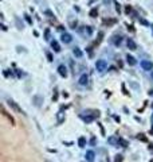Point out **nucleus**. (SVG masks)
Listing matches in <instances>:
<instances>
[{
	"instance_id": "nucleus-16",
	"label": "nucleus",
	"mask_w": 153,
	"mask_h": 162,
	"mask_svg": "<svg viewBox=\"0 0 153 162\" xmlns=\"http://www.w3.org/2000/svg\"><path fill=\"white\" fill-rule=\"evenodd\" d=\"M120 143L122 145V147H126V146H128V142L124 141V139H121V138H120Z\"/></svg>"
},
{
	"instance_id": "nucleus-14",
	"label": "nucleus",
	"mask_w": 153,
	"mask_h": 162,
	"mask_svg": "<svg viewBox=\"0 0 153 162\" xmlns=\"http://www.w3.org/2000/svg\"><path fill=\"white\" fill-rule=\"evenodd\" d=\"M108 142L110 143V145H118V143H120V139H115L114 136H111V138L108 139Z\"/></svg>"
},
{
	"instance_id": "nucleus-18",
	"label": "nucleus",
	"mask_w": 153,
	"mask_h": 162,
	"mask_svg": "<svg viewBox=\"0 0 153 162\" xmlns=\"http://www.w3.org/2000/svg\"><path fill=\"white\" fill-rule=\"evenodd\" d=\"M137 138H138V139H141V141H142V142H146V138H145V136H144V135H142V134H140V135H138V136H137Z\"/></svg>"
},
{
	"instance_id": "nucleus-21",
	"label": "nucleus",
	"mask_w": 153,
	"mask_h": 162,
	"mask_svg": "<svg viewBox=\"0 0 153 162\" xmlns=\"http://www.w3.org/2000/svg\"><path fill=\"white\" fill-rule=\"evenodd\" d=\"M90 142H91V145H95V142H97V139L94 138V136H93V138H91V141H90Z\"/></svg>"
},
{
	"instance_id": "nucleus-9",
	"label": "nucleus",
	"mask_w": 153,
	"mask_h": 162,
	"mask_svg": "<svg viewBox=\"0 0 153 162\" xmlns=\"http://www.w3.org/2000/svg\"><path fill=\"white\" fill-rule=\"evenodd\" d=\"M87 83H89V77H87V74H82L79 79V84L81 85H87Z\"/></svg>"
},
{
	"instance_id": "nucleus-23",
	"label": "nucleus",
	"mask_w": 153,
	"mask_h": 162,
	"mask_svg": "<svg viewBox=\"0 0 153 162\" xmlns=\"http://www.w3.org/2000/svg\"><path fill=\"white\" fill-rule=\"evenodd\" d=\"M125 11H126V12H128V14H129V12H130V11H132V8H130V7H129V5H128V7H126V8H125Z\"/></svg>"
},
{
	"instance_id": "nucleus-27",
	"label": "nucleus",
	"mask_w": 153,
	"mask_h": 162,
	"mask_svg": "<svg viewBox=\"0 0 153 162\" xmlns=\"http://www.w3.org/2000/svg\"><path fill=\"white\" fill-rule=\"evenodd\" d=\"M152 120H153V116H152Z\"/></svg>"
},
{
	"instance_id": "nucleus-7",
	"label": "nucleus",
	"mask_w": 153,
	"mask_h": 162,
	"mask_svg": "<svg viewBox=\"0 0 153 162\" xmlns=\"http://www.w3.org/2000/svg\"><path fill=\"white\" fill-rule=\"evenodd\" d=\"M71 35L70 34H67V33H63L62 34V42H65V43H70L71 42Z\"/></svg>"
},
{
	"instance_id": "nucleus-19",
	"label": "nucleus",
	"mask_w": 153,
	"mask_h": 162,
	"mask_svg": "<svg viewBox=\"0 0 153 162\" xmlns=\"http://www.w3.org/2000/svg\"><path fill=\"white\" fill-rule=\"evenodd\" d=\"M45 37H46L45 39H48V37H50V31H48V30H46V31H45Z\"/></svg>"
},
{
	"instance_id": "nucleus-13",
	"label": "nucleus",
	"mask_w": 153,
	"mask_h": 162,
	"mask_svg": "<svg viewBox=\"0 0 153 162\" xmlns=\"http://www.w3.org/2000/svg\"><path fill=\"white\" fill-rule=\"evenodd\" d=\"M73 53H74V55H75V57H78V58H81V57H82V50H81L79 48H74Z\"/></svg>"
},
{
	"instance_id": "nucleus-12",
	"label": "nucleus",
	"mask_w": 153,
	"mask_h": 162,
	"mask_svg": "<svg viewBox=\"0 0 153 162\" xmlns=\"http://www.w3.org/2000/svg\"><path fill=\"white\" fill-rule=\"evenodd\" d=\"M78 145H79V147H85L86 146V138L85 136H81V138L78 139Z\"/></svg>"
},
{
	"instance_id": "nucleus-25",
	"label": "nucleus",
	"mask_w": 153,
	"mask_h": 162,
	"mask_svg": "<svg viewBox=\"0 0 153 162\" xmlns=\"http://www.w3.org/2000/svg\"><path fill=\"white\" fill-rule=\"evenodd\" d=\"M149 95H152V96H153V91H151V92H149Z\"/></svg>"
},
{
	"instance_id": "nucleus-20",
	"label": "nucleus",
	"mask_w": 153,
	"mask_h": 162,
	"mask_svg": "<svg viewBox=\"0 0 153 162\" xmlns=\"http://www.w3.org/2000/svg\"><path fill=\"white\" fill-rule=\"evenodd\" d=\"M115 161H117V162H121V161H122V155H117V158H115Z\"/></svg>"
},
{
	"instance_id": "nucleus-5",
	"label": "nucleus",
	"mask_w": 153,
	"mask_h": 162,
	"mask_svg": "<svg viewBox=\"0 0 153 162\" xmlns=\"http://www.w3.org/2000/svg\"><path fill=\"white\" fill-rule=\"evenodd\" d=\"M8 104H10V107H12L15 111L20 112V114H23V110H22V108H20L19 105H18V104H16V103H15L14 100H8Z\"/></svg>"
},
{
	"instance_id": "nucleus-22",
	"label": "nucleus",
	"mask_w": 153,
	"mask_h": 162,
	"mask_svg": "<svg viewBox=\"0 0 153 162\" xmlns=\"http://www.w3.org/2000/svg\"><path fill=\"white\" fill-rule=\"evenodd\" d=\"M47 58H48V61H52V55L50 53H47Z\"/></svg>"
},
{
	"instance_id": "nucleus-4",
	"label": "nucleus",
	"mask_w": 153,
	"mask_h": 162,
	"mask_svg": "<svg viewBox=\"0 0 153 162\" xmlns=\"http://www.w3.org/2000/svg\"><path fill=\"white\" fill-rule=\"evenodd\" d=\"M58 73L61 74L62 77H66L67 76V68L65 65H59L58 66Z\"/></svg>"
},
{
	"instance_id": "nucleus-26",
	"label": "nucleus",
	"mask_w": 153,
	"mask_h": 162,
	"mask_svg": "<svg viewBox=\"0 0 153 162\" xmlns=\"http://www.w3.org/2000/svg\"><path fill=\"white\" fill-rule=\"evenodd\" d=\"M151 29H152V31H153V24H152V26H151Z\"/></svg>"
},
{
	"instance_id": "nucleus-10",
	"label": "nucleus",
	"mask_w": 153,
	"mask_h": 162,
	"mask_svg": "<svg viewBox=\"0 0 153 162\" xmlns=\"http://www.w3.org/2000/svg\"><path fill=\"white\" fill-rule=\"evenodd\" d=\"M51 46H52V49H54V51H57V53L61 51V46H59V43L57 42V40H52Z\"/></svg>"
},
{
	"instance_id": "nucleus-2",
	"label": "nucleus",
	"mask_w": 153,
	"mask_h": 162,
	"mask_svg": "<svg viewBox=\"0 0 153 162\" xmlns=\"http://www.w3.org/2000/svg\"><path fill=\"white\" fill-rule=\"evenodd\" d=\"M141 68L146 72H151V70H153V62L149 61V60H142L141 61Z\"/></svg>"
},
{
	"instance_id": "nucleus-1",
	"label": "nucleus",
	"mask_w": 153,
	"mask_h": 162,
	"mask_svg": "<svg viewBox=\"0 0 153 162\" xmlns=\"http://www.w3.org/2000/svg\"><path fill=\"white\" fill-rule=\"evenodd\" d=\"M106 68H108V62L105 60H97L95 62V69L98 72H104L106 70Z\"/></svg>"
},
{
	"instance_id": "nucleus-8",
	"label": "nucleus",
	"mask_w": 153,
	"mask_h": 162,
	"mask_svg": "<svg viewBox=\"0 0 153 162\" xmlns=\"http://www.w3.org/2000/svg\"><path fill=\"white\" fill-rule=\"evenodd\" d=\"M126 62H128V64H129V65H130V66H134V65H136V64H137V61H136V58H134V57H133V55H129V54H128V55H126Z\"/></svg>"
},
{
	"instance_id": "nucleus-3",
	"label": "nucleus",
	"mask_w": 153,
	"mask_h": 162,
	"mask_svg": "<svg viewBox=\"0 0 153 162\" xmlns=\"http://www.w3.org/2000/svg\"><path fill=\"white\" fill-rule=\"evenodd\" d=\"M126 45H128V48H129L130 50H137V43L134 42V40H133L132 38H128Z\"/></svg>"
},
{
	"instance_id": "nucleus-17",
	"label": "nucleus",
	"mask_w": 153,
	"mask_h": 162,
	"mask_svg": "<svg viewBox=\"0 0 153 162\" xmlns=\"http://www.w3.org/2000/svg\"><path fill=\"white\" fill-rule=\"evenodd\" d=\"M115 38H117V39L114 40V43H115V45H120V43H121V37L118 35V37H115Z\"/></svg>"
},
{
	"instance_id": "nucleus-24",
	"label": "nucleus",
	"mask_w": 153,
	"mask_h": 162,
	"mask_svg": "<svg viewBox=\"0 0 153 162\" xmlns=\"http://www.w3.org/2000/svg\"><path fill=\"white\" fill-rule=\"evenodd\" d=\"M151 77H152V80H153V70L151 72Z\"/></svg>"
},
{
	"instance_id": "nucleus-15",
	"label": "nucleus",
	"mask_w": 153,
	"mask_h": 162,
	"mask_svg": "<svg viewBox=\"0 0 153 162\" xmlns=\"http://www.w3.org/2000/svg\"><path fill=\"white\" fill-rule=\"evenodd\" d=\"M97 15H98V8H93V10L90 11V16H91V18H95Z\"/></svg>"
},
{
	"instance_id": "nucleus-6",
	"label": "nucleus",
	"mask_w": 153,
	"mask_h": 162,
	"mask_svg": "<svg viewBox=\"0 0 153 162\" xmlns=\"http://www.w3.org/2000/svg\"><path fill=\"white\" fill-rule=\"evenodd\" d=\"M94 157H95V154H94V151H93V150H89V151H86V155H85L86 161H89V162H93V161H94Z\"/></svg>"
},
{
	"instance_id": "nucleus-11",
	"label": "nucleus",
	"mask_w": 153,
	"mask_h": 162,
	"mask_svg": "<svg viewBox=\"0 0 153 162\" xmlns=\"http://www.w3.org/2000/svg\"><path fill=\"white\" fill-rule=\"evenodd\" d=\"M3 115H4V116H7V118H8V120L11 122V124H15V120H14V118H12L11 115H10V114H8L7 111L4 110V108H3Z\"/></svg>"
}]
</instances>
